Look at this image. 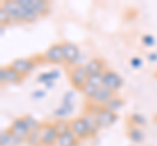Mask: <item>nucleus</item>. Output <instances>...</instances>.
Instances as JSON below:
<instances>
[{
    "instance_id": "obj_1",
    "label": "nucleus",
    "mask_w": 157,
    "mask_h": 146,
    "mask_svg": "<svg viewBox=\"0 0 157 146\" xmlns=\"http://www.w3.org/2000/svg\"><path fill=\"white\" fill-rule=\"evenodd\" d=\"M38 60H43V56H38V57H20L11 63V67L13 69H16L21 76H28L37 65ZM45 61V60H43Z\"/></svg>"
},
{
    "instance_id": "obj_2",
    "label": "nucleus",
    "mask_w": 157,
    "mask_h": 146,
    "mask_svg": "<svg viewBox=\"0 0 157 146\" xmlns=\"http://www.w3.org/2000/svg\"><path fill=\"white\" fill-rule=\"evenodd\" d=\"M88 78H89V75H88L84 65H75L70 71V82L73 86V89H76L78 91L84 89Z\"/></svg>"
},
{
    "instance_id": "obj_3",
    "label": "nucleus",
    "mask_w": 157,
    "mask_h": 146,
    "mask_svg": "<svg viewBox=\"0 0 157 146\" xmlns=\"http://www.w3.org/2000/svg\"><path fill=\"white\" fill-rule=\"evenodd\" d=\"M102 84H104L105 87L111 90L113 93H115L123 86V78L115 71L107 69L102 73Z\"/></svg>"
},
{
    "instance_id": "obj_4",
    "label": "nucleus",
    "mask_w": 157,
    "mask_h": 146,
    "mask_svg": "<svg viewBox=\"0 0 157 146\" xmlns=\"http://www.w3.org/2000/svg\"><path fill=\"white\" fill-rule=\"evenodd\" d=\"M9 130L13 133V136L20 141V142L26 141L29 133H30V129H29V126H28L24 118H18L16 120H13L11 126H9Z\"/></svg>"
},
{
    "instance_id": "obj_5",
    "label": "nucleus",
    "mask_w": 157,
    "mask_h": 146,
    "mask_svg": "<svg viewBox=\"0 0 157 146\" xmlns=\"http://www.w3.org/2000/svg\"><path fill=\"white\" fill-rule=\"evenodd\" d=\"M39 136H41V146H54L59 138L52 124H42L39 129Z\"/></svg>"
},
{
    "instance_id": "obj_6",
    "label": "nucleus",
    "mask_w": 157,
    "mask_h": 146,
    "mask_svg": "<svg viewBox=\"0 0 157 146\" xmlns=\"http://www.w3.org/2000/svg\"><path fill=\"white\" fill-rule=\"evenodd\" d=\"M118 120V115L104 106L97 107V121L100 128H109Z\"/></svg>"
},
{
    "instance_id": "obj_7",
    "label": "nucleus",
    "mask_w": 157,
    "mask_h": 146,
    "mask_svg": "<svg viewBox=\"0 0 157 146\" xmlns=\"http://www.w3.org/2000/svg\"><path fill=\"white\" fill-rule=\"evenodd\" d=\"M43 60L47 63H54V64H60L64 61V55H63V46L62 43H55L47 48L43 53Z\"/></svg>"
},
{
    "instance_id": "obj_8",
    "label": "nucleus",
    "mask_w": 157,
    "mask_h": 146,
    "mask_svg": "<svg viewBox=\"0 0 157 146\" xmlns=\"http://www.w3.org/2000/svg\"><path fill=\"white\" fill-rule=\"evenodd\" d=\"M102 86H104V84H102V75H92V76H89L84 89L81 91L84 93V95L86 98L92 99Z\"/></svg>"
},
{
    "instance_id": "obj_9",
    "label": "nucleus",
    "mask_w": 157,
    "mask_h": 146,
    "mask_svg": "<svg viewBox=\"0 0 157 146\" xmlns=\"http://www.w3.org/2000/svg\"><path fill=\"white\" fill-rule=\"evenodd\" d=\"M63 55H64V61L68 65H75L80 56V48L72 42H63Z\"/></svg>"
},
{
    "instance_id": "obj_10",
    "label": "nucleus",
    "mask_w": 157,
    "mask_h": 146,
    "mask_svg": "<svg viewBox=\"0 0 157 146\" xmlns=\"http://www.w3.org/2000/svg\"><path fill=\"white\" fill-rule=\"evenodd\" d=\"M70 130L76 136L77 138H86V137H90L89 134V129L85 124V120L84 118H76V119H72L70 121Z\"/></svg>"
},
{
    "instance_id": "obj_11",
    "label": "nucleus",
    "mask_w": 157,
    "mask_h": 146,
    "mask_svg": "<svg viewBox=\"0 0 157 146\" xmlns=\"http://www.w3.org/2000/svg\"><path fill=\"white\" fill-rule=\"evenodd\" d=\"M22 78H24V76L20 75L11 65L3 67L0 69V82L2 84H20L22 81Z\"/></svg>"
},
{
    "instance_id": "obj_12",
    "label": "nucleus",
    "mask_w": 157,
    "mask_h": 146,
    "mask_svg": "<svg viewBox=\"0 0 157 146\" xmlns=\"http://www.w3.org/2000/svg\"><path fill=\"white\" fill-rule=\"evenodd\" d=\"M2 7L9 13L12 22H20V21H22L21 7H20V4L17 3V0H16V2H14V0H8V2L2 4Z\"/></svg>"
},
{
    "instance_id": "obj_13",
    "label": "nucleus",
    "mask_w": 157,
    "mask_h": 146,
    "mask_svg": "<svg viewBox=\"0 0 157 146\" xmlns=\"http://www.w3.org/2000/svg\"><path fill=\"white\" fill-rule=\"evenodd\" d=\"M82 118H84L85 124L88 126V129H89V134L94 136L98 132V129H100V125H98V121H97V107L88 110V112L84 114Z\"/></svg>"
},
{
    "instance_id": "obj_14",
    "label": "nucleus",
    "mask_w": 157,
    "mask_h": 146,
    "mask_svg": "<svg viewBox=\"0 0 157 146\" xmlns=\"http://www.w3.org/2000/svg\"><path fill=\"white\" fill-rule=\"evenodd\" d=\"M85 69L88 72V75H102L106 69H105V60L101 57H92V59L84 64Z\"/></svg>"
},
{
    "instance_id": "obj_15",
    "label": "nucleus",
    "mask_w": 157,
    "mask_h": 146,
    "mask_svg": "<svg viewBox=\"0 0 157 146\" xmlns=\"http://www.w3.org/2000/svg\"><path fill=\"white\" fill-rule=\"evenodd\" d=\"M22 3L26 7L32 8L38 16H43V14L48 13V3L45 0H22Z\"/></svg>"
},
{
    "instance_id": "obj_16",
    "label": "nucleus",
    "mask_w": 157,
    "mask_h": 146,
    "mask_svg": "<svg viewBox=\"0 0 157 146\" xmlns=\"http://www.w3.org/2000/svg\"><path fill=\"white\" fill-rule=\"evenodd\" d=\"M113 97H114V93H113L111 90H109L107 87H105V86H102L100 90L96 93V95L92 98V100L96 104H106L107 102H109Z\"/></svg>"
},
{
    "instance_id": "obj_17",
    "label": "nucleus",
    "mask_w": 157,
    "mask_h": 146,
    "mask_svg": "<svg viewBox=\"0 0 157 146\" xmlns=\"http://www.w3.org/2000/svg\"><path fill=\"white\" fill-rule=\"evenodd\" d=\"M17 3L21 7V13H22V22H34L36 20H38V14L33 11L32 8L26 7L25 4L22 3V0H17Z\"/></svg>"
},
{
    "instance_id": "obj_18",
    "label": "nucleus",
    "mask_w": 157,
    "mask_h": 146,
    "mask_svg": "<svg viewBox=\"0 0 157 146\" xmlns=\"http://www.w3.org/2000/svg\"><path fill=\"white\" fill-rule=\"evenodd\" d=\"M20 144L21 142L14 137L9 129L3 130L2 134H0V146H17Z\"/></svg>"
},
{
    "instance_id": "obj_19",
    "label": "nucleus",
    "mask_w": 157,
    "mask_h": 146,
    "mask_svg": "<svg viewBox=\"0 0 157 146\" xmlns=\"http://www.w3.org/2000/svg\"><path fill=\"white\" fill-rule=\"evenodd\" d=\"M77 141H78V138L70 130V132L59 136L58 146H77Z\"/></svg>"
},
{
    "instance_id": "obj_20",
    "label": "nucleus",
    "mask_w": 157,
    "mask_h": 146,
    "mask_svg": "<svg viewBox=\"0 0 157 146\" xmlns=\"http://www.w3.org/2000/svg\"><path fill=\"white\" fill-rule=\"evenodd\" d=\"M127 134H128V138L135 144H140L144 141V132L139 126H132V128H130Z\"/></svg>"
},
{
    "instance_id": "obj_21",
    "label": "nucleus",
    "mask_w": 157,
    "mask_h": 146,
    "mask_svg": "<svg viewBox=\"0 0 157 146\" xmlns=\"http://www.w3.org/2000/svg\"><path fill=\"white\" fill-rule=\"evenodd\" d=\"M123 104H124V100L123 99H121L119 97H113V98L107 102V103L104 106V107H106L107 110H110V111H113V112H115L117 114V111L118 110H121L122 107H123Z\"/></svg>"
},
{
    "instance_id": "obj_22",
    "label": "nucleus",
    "mask_w": 157,
    "mask_h": 146,
    "mask_svg": "<svg viewBox=\"0 0 157 146\" xmlns=\"http://www.w3.org/2000/svg\"><path fill=\"white\" fill-rule=\"evenodd\" d=\"M52 125L55 128L58 136H62L67 132H70V121H67L64 119H58Z\"/></svg>"
},
{
    "instance_id": "obj_23",
    "label": "nucleus",
    "mask_w": 157,
    "mask_h": 146,
    "mask_svg": "<svg viewBox=\"0 0 157 146\" xmlns=\"http://www.w3.org/2000/svg\"><path fill=\"white\" fill-rule=\"evenodd\" d=\"M56 78H59V72L58 71H50V72H45L42 73L41 76L38 77V82H42V84H50L54 82Z\"/></svg>"
},
{
    "instance_id": "obj_24",
    "label": "nucleus",
    "mask_w": 157,
    "mask_h": 146,
    "mask_svg": "<svg viewBox=\"0 0 157 146\" xmlns=\"http://www.w3.org/2000/svg\"><path fill=\"white\" fill-rule=\"evenodd\" d=\"M25 142L29 146H41V136H39V130H33L29 133Z\"/></svg>"
},
{
    "instance_id": "obj_25",
    "label": "nucleus",
    "mask_w": 157,
    "mask_h": 146,
    "mask_svg": "<svg viewBox=\"0 0 157 146\" xmlns=\"http://www.w3.org/2000/svg\"><path fill=\"white\" fill-rule=\"evenodd\" d=\"M24 119H25L26 124H28V126H29V129H30V132H33V130H39V129H41L42 124L39 123V121H38L36 118H33L32 115L24 116Z\"/></svg>"
},
{
    "instance_id": "obj_26",
    "label": "nucleus",
    "mask_w": 157,
    "mask_h": 146,
    "mask_svg": "<svg viewBox=\"0 0 157 146\" xmlns=\"http://www.w3.org/2000/svg\"><path fill=\"white\" fill-rule=\"evenodd\" d=\"M73 111V106H70V104H63L59 107V108H56L55 111H54V115L55 116H59V118H64V116L67 115H70L71 112Z\"/></svg>"
},
{
    "instance_id": "obj_27",
    "label": "nucleus",
    "mask_w": 157,
    "mask_h": 146,
    "mask_svg": "<svg viewBox=\"0 0 157 146\" xmlns=\"http://www.w3.org/2000/svg\"><path fill=\"white\" fill-rule=\"evenodd\" d=\"M130 120H131V123L134 125H136V126H141V125H144L147 123L145 118L141 114H132Z\"/></svg>"
},
{
    "instance_id": "obj_28",
    "label": "nucleus",
    "mask_w": 157,
    "mask_h": 146,
    "mask_svg": "<svg viewBox=\"0 0 157 146\" xmlns=\"http://www.w3.org/2000/svg\"><path fill=\"white\" fill-rule=\"evenodd\" d=\"M0 22H2V26H7L8 24L12 22L9 13H8L3 7H0Z\"/></svg>"
},
{
    "instance_id": "obj_29",
    "label": "nucleus",
    "mask_w": 157,
    "mask_h": 146,
    "mask_svg": "<svg viewBox=\"0 0 157 146\" xmlns=\"http://www.w3.org/2000/svg\"><path fill=\"white\" fill-rule=\"evenodd\" d=\"M141 42H143L144 46L152 47V46H155L156 39H155L153 35H151V34H145V35H143V38H141Z\"/></svg>"
},
{
    "instance_id": "obj_30",
    "label": "nucleus",
    "mask_w": 157,
    "mask_h": 146,
    "mask_svg": "<svg viewBox=\"0 0 157 146\" xmlns=\"http://www.w3.org/2000/svg\"><path fill=\"white\" fill-rule=\"evenodd\" d=\"M73 98H75V95H73V91H68V93H66L64 97H63V104L73 106Z\"/></svg>"
},
{
    "instance_id": "obj_31",
    "label": "nucleus",
    "mask_w": 157,
    "mask_h": 146,
    "mask_svg": "<svg viewBox=\"0 0 157 146\" xmlns=\"http://www.w3.org/2000/svg\"><path fill=\"white\" fill-rule=\"evenodd\" d=\"M130 64H131L132 68L137 69V68H141V67H143V60H141L140 57H132V59L130 60Z\"/></svg>"
},
{
    "instance_id": "obj_32",
    "label": "nucleus",
    "mask_w": 157,
    "mask_h": 146,
    "mask_svg": "<svg viewBox=\"0 0 157 146\" xmlns=\"http://www.w3.org/2000/svg\"><path fill=\"white\" fill-rule=\"evenodd\" d=\"M46 95V91L45 90H37V91H34L33 93V98L34 99H41V98H43V97Z\"/></svg>"
},
{
    "instance_id": "obj_33",
    "label": "nucleus",
    "mask_w": 157,
    "mask_h": 146,
    "mask_svg": "<svg viewBox=\"0 0 157 146\" xmlns=\"http://www.w3.org/2000/svg\"><path fill=\"white\" fill-rule=\"evenodd\" d=\"M148 60H149V61H157V52H151V53H148Z\"/></svg>"
},
{
    "instance_id": "obj_34",
    "label": "nucleus",
    "mask_w": 157,
    "mask_h": 146,
    "mask_svg": "<svg viewBox=\"0 0 157 146\" xmlns=\"http://www.w3.org/2000/svg\"><path fill=\"white\" fill-rule=\"evenodd\" d=\"M0 34H2V35H4V31H6V26H0Z\"/></svg>"
},
{
    "instance_id": "obj_35",
    "label": "nucleus",
    "mask_w": 157,
    "mask_h": 146,
    "mask_svg": "<svg viewBox=\"0 0 157 146\" xmlns=\"http://www.w3.org/2000/svg\"><path fill=\"white\" fill-rule=\"evenodd\" d=\"M155 76H156V78H157V71H156V73H155Z\"/></svg>"
}]
</instances>
